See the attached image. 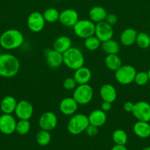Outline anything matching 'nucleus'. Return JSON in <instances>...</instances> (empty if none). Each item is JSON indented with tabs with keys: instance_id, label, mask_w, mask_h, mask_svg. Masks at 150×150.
I'll return each mask as SVG.
<instances>
[{
	"instance_id": "nucleus-1",
	"label": "nucleus",
	"mask_w": 150,
	"mask_h": 150,
	"mask_svg": "<svg viewBox=\"0 0 150 150\" xmlns=\"http://www.w3.org/2000/svg\"><path fill=\"white\" fill-rule=\"evenodd\" d=\"M20 62L12 54H0V76L3 78H13L19 73Z\"/></svg>"
},
{
	"instance_id": "nucleus-2",
	"label": "nucleus",
	"mask_w": 150,
	"mask_h": 150,
	"mask_svg": "<svg viewBox=\"0 0 150 150\" xmlns=\"http://www.w3.org/2000/svg\"><path fill=\"white\" fill-rule=\"evenodd\" d=\"M24 37L16 29H9L0 35V46L5 50H14L23 45Z\"/></svg>"
},
{
	"instance_id": "nucleus-3",
	"label": "nucleus",
	"mask_w": 150,
	"mask_h": 150,
	"mask_svg": "<svg viewBox=\"0 0 150 150\" xmlns=\"http://www.w3.org/2000/svg\"><path fill=\"white\" fill-rule=\"evenodd\" d=\"M63 64L69 69L76 70L84 66L85 57L82 51L76 47H71L63 54Z\"/></svg>"
},
{
	"instance_id": "nucleus-4",
	"label": "nucleus",
	"mask_w": 150,
	"mask_h": 150,
	"mask_svg": "<svg viewBox=\"0 0 150 150\" xmlns=\"http://www.w3.org/2000/svg\"><path fill=\"white\" fill-rule=\"evenodd\" d=\"M89 124L88 116L84 114H74L69 120L67 130L70 134L77 136L85 132Z\"/></svg>"
},
{
	"instance_id": "nucleus-5",
	"label": "nucleus",
	"mask_w": 150,
	"mask_h": 150,
	"mask_svg": "<svg viewBox=\"0 0 150 150\" xmlns=\"http://www.w3.org/2000/svg\"><path fill=\"white\" fill-rule=\"evenodd\" d=\"M73 91L72 98L79 105H87L91 103L94 98V89L88 83L77 85Z\"/></svg>"
},
{
	"instance_id": "nucleus-6",
	"label": "nucleus",
	"mask_w": 150,
	"mask_h": 150,
	"mask_svg": "<svg viewBox=\"0 0 150 150\" xmlns=\"http://www.w3.org/2000/svg\"><path fill=\"white\" fill-rule=\"evenodd\" d=\"M136 69L130 64H122L117 70L115 71V79L121 85H129L134 82Z\"/></svg>"
},
{
	"instance_id": "nucleus-7",
	"label": "nucleus",
	"mask_w": 150,
	"mask_h": 150,
	"mask_svg": "<svg viewBox=\"0 0 150 150\" xmlns=\"http://www.w3.org/2000/svg\"><path fill=\"white\" fill-rule=\"evenodd\" d=\"M96 23L89 19L79 20L74 26L73 30L76 36L82 39H86L88 37L94 35L95 34Z\"/></svg>"
},
{
	"instance_id": "nucleus-8",
	"label": "nucleus",
	"mask_w": 150,
	"mask_h": 150,
	"mask_svg": "<svg viewBox=\"0 0 150 150\" xmlns=\"http://www.w3.org/2000/svg\"><path fill=\"white\" fill-rule=\"evenodd\" d=\"M26 24L28 29L31 32L35 33L41 32L44 29L46 24V21L43 16V13L38 11L32 12L28 16Z\"/></svg>"
},
{
	"instance_id": "nucleus-9",
	"label": "nucleus",
	"mask_w": 150,
	"mask_h": 150,
	"mask_svg": "<svg viewBox=\"0 0 150 150\" xmlns=\"http://www.w3.org/2000/svg\"><path fill=\"white\" fill-rule=\"evenodd\" d=\"M34 113V107L29 101L21 100L19 101L15 110V115L19 120H29Z\"/></svg>"
},
{
	"instance_id": "nucleus-10",
	"label": "nucleus",
	"mask_w": 150,
	"mask_h": 150,
	"mask_svg": "<svg viewBox=\"0 0 150 150\" xmlns=\"http://www.w3.org/2000/svg\"><path fill=\"white\" fill-rule=\"evenodd\" d=\"M132 115L138 121L150 122V104L146 101H138L134 104Z\"/></svg>"
},
{
	"instance_id": "nucleus-11",
	"label": "nucleus",
	"mask_w": 150,
	"mask_h": 150,
	"mask_svg": "<svg viewBox=\"0 0 150 150\" xmlns=\"http://www.w3.org/2000/svg\"><path fill=\"white\" fill-rule=\"evenodd\" d=\"M44 56L47 65L51 68H58L63 64V54L54 48H46L44 51Z\"/></svg>"
},
{
	"instance_id": "nucleus-12",
	"label": "nucleus",
	"mask_w": 150,
	"mask_h": 150,
	"mask_svg": "<svg viewBox=\"0 0 150 150\" xmlns=\"http://www.w3.org/2000/svg\"><path fill=\"white\" fill-rule=\"evenodd\" d=\"M57 117L54 112L46 111L43 113L38 120V125L41 130L51 131L54 130L57 125Z\"/></svg>"
},
{
	"instance_id": "nucleus-13",
	"label": "nucleus",
	"mask_w": 150,
	"mask_h": 150,
	"mask_svg": "<svg viewBox=\"0 0 150 150\" xmlns=\"http://www.w3.org/2000/svg\"><path fill=\"white\" fill-rule=\"evenodd\" d=\"M114 34L113 26L107 23L105 21L96 23L95 35L101 42L112 39Z\"/></svg>"
},
{
	"instance_id": "nucleus-14",
	"label": "nucleus",
	"mask_w": 150,
	"mask_h": 150,
	"mask_svg": "<svg viewBox=\"0 0 150 150\" xmlns=\"http://www.w3.org/2000/svg\"><path fill=\"white\" fill-rule=\"evenodd\" d=\"M16 118L12 114H2L0 116V132L4 135H11L16 132Z\"/></svg>"
},
{
	"instance_id": "nucleus-15",
	"label": "nucleus",
	"mask_w": 150,
	"mask_h": 150,
	"mask_svg": "<svg viewBox=\"0 0 150 150\" xmlns=\"http://www.w3.org/2000/svg\"><path fill=\"white\" fill-rule=\"evenodd\" d=\"M79 20V14L77 11L74 9H65L63 11L60 12L59 21L64 26L73 27Z\"/></svg>"
},
{
	"instance_id": "nucleus-16",
	"label": "nucleus",
	"mask_w": 150,
	"mask_h": 150,
	"mask_svg": "<svg viewBox=\"0 0 150 150\" xmlns=\"http://www.w3.org/2000/svg\"><path fill=\"white\" fill-rule=\"evenodd\" d=\"M79 104L72 97L65 98L59 104V109L61 114L66 116H72L76 114Z\"/></svg>"
},
{
	"instance_id": "nucleus-17",
	"label": "nucleus",
	"mask_w": 150,
	"mask_h": 150,
	"mask_svg": "<svg viewBox=\"0 0 150 150\" xmlns=\"http://www.w3.org/2000/svg\"><path fill=\"white\" fill-rule=\"evenodd\" d=\"M99 95L102 101L113 103L117 98V91L113 85L110 83H104L100 88Z\"/></svg>"
},
{
	"instance_id": "nucleus-18",
	"label": "nucleus",
	"mask_w": 150,
	"mask_h": 150,
	"mask_svg": "<svg viewBox=\"0 0 150 150\" xmlns=\"http://www.w3.org/2000/svg\"><path fill=\"white\" fill-rule=\"evenodd\" d=\"M73 78L77 84H86L88 83L92 78V73L88 67L82 66L74 70Z\"/></svg>"
},
{
	"instance_id": "nucleus-19",
	"label": "nucleus",
	"mask_w": 150,
	"mask_h": 150,
	"mask_svg": "<svg viewBox=\"0 0 150 150\" xmlns=\"http://www.w3.org/2000/svg\"><path fill=\"white\" fill-rule=\"evenodd\" d=\"M138 32L133 28H126L121 33L119 40L124 46L129 47L135 43Z\"/></svg>"
},
{
	"instance_id": "nucleus-20",
	"label": "nucleus",
	"mask_w": 150,
	"mask_h": 150,
	"mask_svg": "<svg viewBox=\"0 0 150 150\" xmlns=\"http://www.w3.org/2000/svg\"><path fill=\"white\" fill-rule=\"evenodd\" d=\"M88 118L90 124L100 127L107 122V114L101 109H95L90 113Z\"/></svg>"
},
{
	"instance_id": "nucleus-21",
	"label": "nucleus",
	"mask_w": 150,
	"mask_h": 150,
	"mask_svg": "<svg viewBox=\"0 0 150 150\" xmlns=\"http://www.w3.org/2000/svg\"><path fill=\"white\" fill-rule=\"evenodd\" d=\"M18 101L16 98L10 95H7L3 98L0 103V109L3 114H12L15 112Z\"/></svg>"
},
{
	"instance_id": "nucleus-22",
	"label": "nucleus",
	"mask_w": 150,
	"mask_h": 150,
	"mask_svg": "<svg viewBox=\"0 0 150 150\" xmlns=\"http://www.w3.org/2000/svg\"><path fill=\"white\" fill-rule=\"evenodd\" d=\"M72 47V41L69 37L63 35L56 38L53 43V48L58 52L63 54Z\"/></svg>"
},
{
	"instance_id": "nucleus-23",
	"label": "nucleus",
	"mask_w": 150,
	"mask_h": 150,
	"mask_svg": "<svg viewBox=\"0 0 150 150\" xmlns=\"http://www.w3.org/2000/svg\"><path fill=\"white\" fill-rule=\"evenodd\" d=\"M133 132L141 139H147L150 136V125L148 122L138 121L134 124Z\"/></svg>"
},
{
	"instance_id": "nucleus-24",
	"label": "nucleus",
	"mask_w": 150,
	"mask_h": 150,
	"mask_svg": "<svg viewBox=\"0 0 150 150\" xmlns=\"http://www.w3.org/2000/svg\"><path fill=\"white\" fill-rule=\"evenodd\" d=\"M107 15V10L101 6H94L90 10L88 13L90 20L95 23L105 21Z\"/></svg>"
},
{
	"instance_id": "nucleus-25",
	"label": "nucleus",
	"mask_w": 150,
	"mask_h": 150,
	"mask_svg": "<svg viewBox=\"0 0 150 150\" xmlns=\"http://www.w3.org/2000/svg\"><path fill=\"white\" fill-rule=\"evenodd\" d=\"M104 64L108 70L115 72L122 65L121 59L118 54H107L104 58Z\"/></svg>"
},
{
	"instance_id": "nucleus-26",
	"label": "nucleus",
	"mask_w": 150,
	"mask_h": 150,
	"mask_svg": "<svg viewBox=\"0 0 150 150\" xmlns=\"http://www.w3.org/2000/svg\"><path fill=\"white\" fill-rule=\"evenodd\" d=\"M101 48L106 54H118L120 51V44L112 38L101 42Z\"/></svg>"
},
{
	"instance_id": "nucleus-27",
	"label": "nucleus",
	"mask_w": 150,
	"mask_h": 150,
	"mask_svg": "<svg viewBox=\"0 0 150 150\" xmlns=\"http://www.w3.org/2000/svg\"><path fill=\"white\" fill-rule=\"evenodd\" d=\"M43 16H44L46 22L54 23L55 22L59 21L60 12L54 7H49L44 10L43 13Z\"/></svg>"
},
{
	"instance_id": "nucleus-28",
	"label": "nucleus",
	"mask_w": 150,
	"mask_h": 150,
	"mask_svg": "<svg viewBox=\"0 0 150 150\" xmlns=\"http://www.w3.org/2000/svg\"><path fill=\"white\" fill-rule=\"evenodd\" d=\"M112 139L115 144L125 145L128 141L127 133L122 129H116L112 134Z\"/></svg>"
},
{
	"instance_id": "nucleus-29",
	"label": "nucleus",
	"mask_w": 150,
	"mask_h": 150,
	"mask_svg": "<svg viewBox=\"0 0 150 150\" xmlns=\"http://www.w3.org/2000/svg\"><path fill=\"white\" fill-rule=\"evenodd\" d=\"M35 140H36L37 144L40 146H45L49 144L51 140V136L49 131L47 130H41L37 133L36 136H35Z\"/></svg>"
},
{
	"instance_id": "nucleus-30",
	"label": "nucleus",
	"mask_w": 150,
	"mask_h": 150,
	"mask_svg": "<svg viewBox=\"0 0 150 150\" xmlns=\"http://www.w3.org/2000/svg\"><path fill=\"white\" fill-rule=\"evenodd\" d=\"M101 42L95 36V35H92L91 37H88L86 39L84 40V45L85 48L87 50L90 51H96L97 49L101 47Z\"/></svg>"
},
{
	"instance_id": "nucleus-31",
	"label": "nucleus",
	"mask_w": 150,
	"mask_h": 150,
	"mask_svg": "<svg viewBox=\"0 0 150 150\" xmlns=\"http://www.w3.org/2000/svg\"><path fill=\"white\" fill-rule=\"evenodd\" d=\"M135 43L142 49L148 48L150 46V36L146 32H138Z\"/></svg>"
},
{
	"instance_id": "nucleus-32",
	"label": "nucleus",
	"mask_w": 150,
	"mask_h": 150,
	"mask_svg": "<svg viewBox=\"0 0 150 150\" xmlns=\"http://www.w3.org/2000/svg\"><path fill=\"white\" fill-rule=\"evenodd\" d=\"M31 129V124L29 120H19L16 123V132L19 135L24 136L26 135Z\"/></svg>"
},
{
	"instance_id": "nucleus-33",
	"label": "nucleus",
	"mask_w": 150,
	"mask_h": 150,
	"mask_svg": "<svg viewBox=\"0 0 150 150\" xmlns=\"http://www.w3.org/2000/svg\"><path fill=\"white\" fill-rule=\"evenodd\" d=\"M149 81V76L147 72H137L136 75H135L134 82H135L138 86H145L146 84L148 83Z\"/></svg>"
},
{
	"instance_id": "nucleus-34",
	"label": "nucleus",
	"mask_w": 150,
	"mask_h": 150,
	"mask_svg": "<svg viewBox=\"0 0 150 150\" xmlns=\"http://www.w3.org/2000/svg\"><path fill=\"white\" fill-rule=\"evenodd\" d=\"M77 83L76 82V81L74 80L73 77H68L63 81V86L65 89L66 90H74L75 88L77 86Z\"/></svg>"
},
{
	"instance_id": "nucleus-35",
	"label": "nucleus",
	"mask_w": 150,
	"mask_h": 150,
	"mask_svg": "<svg viewBox=\"0 0 150 150\" xmlns=\"http://www.w3.org/2000/svg\"><path fill=\"white\" fill-rule=\"evenodd\" d=\"M85 133L89 137H95L99 133V127H96V126L93 125L89 124V125L87 127Z\"/></svg>"
},
{
	"instance_id": "nucleus-36",
	"label": "nucleus",
	"mask_w": 150,
	"mask_h": 150,
	"mask_svg": "<svg viewBox=\"0 0 150 150\" xmlns=\"http://www.w3.org/2000/svg\"><path fill=\"white\" fill-rule=\"evenodd\" d=\"M105 21L111 26L116 24L118 22V17L114 13H107V17L105 18Z\"/></svg>"
},
{
	"instance_id": "nucleus-37",
	"label": "nucleus",
	"mask_w": 150,
	"mask_h": 150,
	"mask_svg": "<svg viewBox=\"0 0 150 150\" xmlns=\"http://www.w3.org/2000/svg\"><path fill=\"white\" fill-rule=\"evenodd\" d=\"M134 103H132V101H126L124 103L123 108L126 112L127 113H132V110L134 108Z\"/></svg>"
},
{
	"instance_id": "nucleus-38",
	"label": "nucleus",
	"mask_w": 150,
	"mask_h": 150,
	"mask_svg": "<svg viewBox=\"0 0 150 150\" xmlns=\"http://www.w3.org/2000/svg\"><path fill=\"white\" fill-rule=\"evenodd\" d=\"M101 109L104 112H108L112 109V103L106 101H102L101 104Z\"/></svg>"
},
{
	"instance_id": "nucleus-39",
	"label": "nucleus",
	"mask_w": 150,
	"mask_h": 150,
	"mask_svg": "<svg viewBox=\"0 0 150 150\" xmlns=\"http://www.w3.org/2000/svg\"><path fill=\"white\" fill-rule=\"evenodd\" d=\"M110 150H128V149L125 146V145L115 144V146H113Z\"/></svg>"
},
{
	"instance_id": "nucleus-40",
	"label": "nucleus",
	"mask_w": 150,
	"mask_h": 150,
	"mask_svg": "<svg viewBox=\"0 0 150 150\" xmlns=\"http://www.w3.org/2000/svg\"><path fill=\"white\" fill-rule=\"evenodd\" d=\"M142 150H150V146H146Z\"/></svg>"
},
{
	"instance_id": "nucleus-41",
	"label": "nucleus",
	"mask_w": 150,
	"mask_h": 150,
	"mask_svg": "<svg viewBox=\"0 0 150 150\" xmlns=\"http://www.w3.org/2000/svg\"><path fill=\"white\" fill-rule=\"evenodd\" d=\"M147 73H148L149 79V81H150V68L149 69V70H148V71H147Z\"/></svg>"
}]
</instances>
